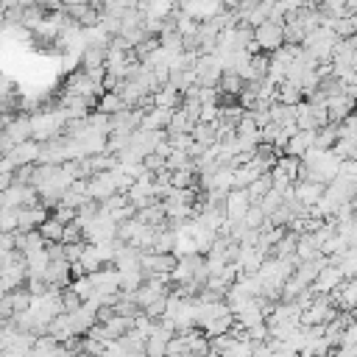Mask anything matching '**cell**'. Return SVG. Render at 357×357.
Here are the masks:
<instances>
[{
  "label": "cell",
  "mask_w": 357,
  "mask_h": 357,
  "mask_svg": "<svg viewBox=\"0 0 357 357\" xmlns=\"http://www.w3.org/2000/svg\"><path fill=\"white\" fill-rule=\"evenodd\" d=\"M28 117H31V139H37V142H45V139L56 137V134L61 131L64 120H67V115H64L61 106L53 109V112L39 109V112H34V115H28Z\"/></svg>",
  "instance_id": "cell-1"
},
{
  "label": "cell",
  "mask_w": 357,
  "mask_h": 357,
  "mask_svg": "<svg viewBox=\"0 0 357 357\" xmlns=\"http://www.w3.org/2000/svg\"><path fill=\"white\" fill-rule=\"evenodd\" d=\"M251 39H254V42L260 45V50H265V53H271V50H276L279 45H284V39H282V26H276V23H271V20L254 26V28H251Z\"/></svg>",
  "instance_id": "cell-2"
},
{
  "label": "cell",
  "mask_w": 357,
  "mask_h": 357,
  "mask_svg": "<svg viewBox=\"0 0 357 357\" xmlns=\"http://www.w3.org/2000/svg\"><path fill=\"white\" fill-rule=\"evenodd\" d=\"M42 282L48 288H67L70 284V262L61 257V260H48L45 271H42Z\"/></svg>",
  "instance_id": "cell-3"
},
{
  "label": "cell",
  "mask_w": 357,
  "mask_h": 357,
  "mask_svg": "<svg viewBox=\"0 0 357 357\" xmlns=\"http://www.w3.org/2000/svg\"><path fill=\"white\" fill-rule=\"evenodd\" d=\"M48 215H50V209H45L42 204L20 206V209H17V232H31V229H37Z\"/></svg>",
  "instance_id": "cell-4"
},
{
  "label": "cell",
  "mask_w": 357,
  "mask_h": 357,
  "mask_svg": "<svg viewBox=\"0 0 357 357\" xmlns=\"http://www.w3.org/2000/svg\"><path fill=\"white\" fill-rule=\"evenodd\" d=\"M171 335H173V332H171L168 327H162L160 321H154L151 332L146 335V354H148V357H162V354H165V343H168Z\"/></svg>",
  "instance_id": "cell-5"
},
{
  "label": "cell",
  "mask_w": 357,
  "mask_h": 357,
  "mask_svg": "<svg viewBox=\"0 0 357 357\" xmlns=\"http://www.w3.org/2000/svg\"><path fill=\"white\" fill-rule=\"evenodd\" d=\"M246 206H249V193L232 187V190L226 193V198H224V215H226L229 221H240L243 212H246Z\"/></svg>",
  "instance_id": "cell-6"
},
{
  "label": "cell",
  "mask_w": 357,
  "mask_h": 357,
  "mask_svg": "<svg viewBox=\"0 0 357 357\" xmlns=\"http://www.w3.org/2000/svg\"><path fill=\"white\" fill-rule=\"evenodd\" d=\"M37 154H39V142L37 139H23V142H15V146L6 151V157L17 165H26V162H37Z\"/></svg>",
  "instance_id": "cell-7"
},
{
  "label": "cell",
  "mask_w": 357,
  "mask_h": 357,
  "mask_svg": "<svg viewBox=\"0 0 357 357\" xmlns=\"http://www.w3.org/2000/svg\"><path fill=\"white\" fill-rule=\"evenodd\" d=\"M340 279H343L340 268H338V265H329V262H327V265H324V268H321V271L316 273V279L310 282V288H313L316 293H329V291L335 288V284H338Z\"/></svg>",
  "instance_id": "cell-8"
},
{
  "label": "cell",
  "mask_w": 357,
  "mask_h": 357,
  "mask_svg": "<svg viewBox=\"0 0 357 357\" xmlns=\"http://www.w3.org/2000/svg\"><path fill=\"white\" fill-rule=\"evenodd\" d=\"M324 106H327V117H329V123H340V120L354 109V101H351V98H346L343 93H338V95H329Z\"/></svg>",
  "instance_id": "cell-9"
},
{
  "label": "cell",
  "mask_w": 357,
  "mask_h": 357,
  "mask_svg": "<svg viewBox=\"0 0 357 357\" xmlns=\"http://www.w3.org/2000/svg\"><path fill=\"white\" fill-rule=\"evenodd\" d=\"M3 134L12 139V142H23V139H31V117L28 115H12V120L6 123Z\"/></svg>",
  "instance_id": "cell-10"
},
{
  "label": "cell",
  "mask_w": 357,
  "mask_h": 357,
  "mask_svg": "<svg viewBox=\"0 0 357 357\" xmlns=\"http://www.w3.org/2000/svg\"><path fill=\"white\" fill-rule=\"evenodd\" d=\"M268 115H271V123H279V126H291V123H296V104L271 101V104H268Z\"/></svg>",
  "instance_id": "cell-11"
},
{
  "label": "cell",
  "mask_w": 357,
  "mask_h": 357,
  "mask_svg": "<svg viewBox=\"0 0 357 357\" xmlns=\"http://www.w3.org/2000/svg\"><path fill=\"white\" fill-rule=\"evenodd\" d=\"M324 193V184L321 182H293V195L302 201V204H316L318 195Z\"/></svg>",
  "instance_id": "cell-12"
},
{
  "label": "cell",
  "mask_w": 357,
  "mask_h": 357,
  "mask_svg": "<svg viewBox=\"0 0 357 357\" xmlns=\"http://www.w3.org/2000/svg\"><path fill=\"white\" fill-rule=\"evenodd\" d=\"M182 104V93L173 87V84H162L157 93H154V106H165V109H176Z\"/></svg>",
  "instance_id": "cell-13"
},
{
  "label": "cell",
  "mask_w": 357,
  "mask_h": 357,
  "mask_svg": "<svg viewBox=\"0 0 357 357\" xmlns=\"http://www.w3.org/2000/svg\"><path fill=\"white\" fill-rule=\"evenodd\" d=\"M142 226H146V224H142L137 215H131V218H126V221H117V226H115V238L126 243V240L137 238V235L142 232Z\"/></svg>",
  "instance_id": "cell-14"
},
{
  "label": "cell",
  "mask_w": 357,
  "mask_h": 357,
  "mask_svg": "<svg viewBox=\"0 0 357 357\" xmlns=\"http://www.w3.org/2000/svg\"><path fill=\"white\" fill-rule=\"evenodd\" d=\"M232 321H235L232 313H221V316H215V318H209V321L201 327V332H204L206 338H212V335H224V332L232 327Z\"/></svg>",
  "instance_id": "cell-15"
},
{
  "label": "cell",
  "mask_w": 357,
  "mask_h": 357,
  "mask_svg": "<svg viewBox=\"0 0 357 357\" xmlns=\"http://www.w3.org/2000/svg\"><path fill=\"white\" fill-rule=\"evenodd\" d=\"M137 218H139L142 224H148V226L162 224V221H165V206H162V201H154V204H148V206L137 209Z\"/></svg>",
  "instance_id": "cell-16"
},
{
  "label": "cell",
  "mask_w": 357,
  "mask_h": 357,
  "mask_svg": "<svg viewBox=\"0 0 357 357\" xmlns=\"http://www.w3.org/2000/svg\"><path fill=\"white\" fill-rule=\"evenodd\" d=\"M276 101H282V104H299V101H305L302 87L293 84V81H282V84H276Z\"/></svg>",
  "instance_id": "cell-17"
},
{
  "label": "cell",
  "mask_w": 357,
  "mask_h": 357,
  "mask_svg": "<svg viewBox=\"0 0 357 357\" xmlns=\"http://www.w3.org/2000/svg\"><path fill=\"white\" fill-rule=\"evenodd\" d=\"M329 28L335 31V37H354L357 34V17L354 15H343V17H335L329 20Z\"/></svg>",
  "instance_id": "cell-18"
},
{
  "label": "cell",
  "mask_w": 357,
  "mask_h": 357,
  "mask_svg": "<svg viewBox=\"0 0 357 357\" xmlns=\"http://www.w3.org/2000/svg\"><path fill=\"white\" fill-rule=\"evenodd\" d=\"M104 59H106V48L90 45V48L81 50V67H84V70H98V67H104Z\"/></svg>",
  "instance_id": "cell-19"
},
{
  "label": "cell",
  "mask_w": 357,
  "mask_h": 357,
  "mask_svg": "<svg viewBox=\"0 0 357 357\" xmlns=\"http://www.w3.org/2000/svg\"><path fill=\"white\" fill-rule=\"evenodd\" d=\"M95 109H98V112H106V115H115V112L126 109V104L120 101V95H117V93L106 90V93H101V95H98V104H95Z\"/></svg>",
  "instance_id": "cell-20"
},
{
  "label": "cell",
  "mask_w": 357,
  "mask_h": 357,
  "mask_svg": "<svg viewBox=\"0 0 357 357\" xmlns=\"http://www.w3.org/2000/svg\"><path fill=\"white\" fill-rule=\"evenodd\" d=\"M268 190H271V173L265 171V173H260V176L246 187V193H249V204H257Z\"/></svg>",
  "instance_id": "cell-21"
},
{
  "label": "cell",
  "mask_w": 357,
  "mask_h": 357,
  "mask_svg": "<svg viewBox=\"0 0 357 357\" xmlns=\"http://www.w3.org/2000/svg\"><path fill=\"white\" fill-rule=\"evenodd\" d=\"M37 229H39V235H42L45 240H61V229H64V224H61L59 218L48 215V218H45V221H42Z\"/></svg>",
  "instance_id": "cell-22"
},
{
  "label": "cell",
  "mask_w": 357,
  "mask_h": 357,
  "mask_svg": "<svg viewBox=\"0 0 357 357\" xmlns=\"http://www.w3.org/2000/svg\"><path fill=\"white\" fill-rule=\"evenodd\" d=\"M332 151L340 157V160H357V139H351V137H338L335 139V146H332Z\"/></svg>",
  "instance_id": "cell-23"
},
{
  "label": "cell",
  "mask_w": 357,
  "mask_h": 357,
  "mask_svg": "<svg viewBox=\"0 0 357 357\" xmlns=\"http://www.w3.org/2000/svg\"><path fill=\"white\" fill-rule=\"evenodd\" d=\"M296 128H316V117H313V106L307 101L296 104Z\"/></svg>",
  "instance_id": "cell-24"
},
{
  "label": "cell",
  "mask_w": 357,
  "mask_h": 357,
  "mask_svg": "<svg viewBox=\"0 0 357 357\" xmlns=\"http://www.w3.org/2000/svg\"><path fill=\"white\" fill-rule=\"evenodd\" d=\"M249 67H251V79H265V73H268V53L265 50L251 53Z\"/></svg>",
  "instance_id": "cell-25"
},
{
  "label": "cell",
  "mask_w": 357,
  "mask_h": 357,
  "mask_svg": "<svg viewBox=\"0 0 357 357\" xmlns=\"http://www.w3.org/2000/svg\"><path fill=\"white\" fill-rule=\"evenodd\" d=\"M318 9H321V15H324V17H329V20L349 15V12H346V0H321Z\"/></svg>",
  "instance_id": "cell-26"
},
{
  "label": "cell",
  "mask_w": 357,
  "mask_h": 357,
  "mask_svg": "<svg viewBox=\"0 0 357 357\" xmlns=\"http://www.w3.org/2000/svg\"><path fill=\"white\" fill-rule=\"evenodd\" d=\"M240 221H243L249 229H260V226H262V221H265V212L260 209V204H249Z\"/></svg>",
  "instance_id": "cell-27"
},
{
  "label": "cell",
  "mask_w": 357,
  "mask_h": 357,
  "mask_svg": "<svg viewBox=\"0 0 357 357\" xmlns=\"http://www.w3.org/2000/svg\"><path fill=\"white\" fill-rule=\"evenodd\" d=\"M195 160H190L187 157V151H179V148H171V154L165 157V168L168 171H179V168H187V165H193Z\"/></svg>",
  "instance_id": "cell-28"
},
{
  "label": "cell",
  "mask_w": 357,
  "mask_h": 357,
  "mask_svg": "<svg viewBox=\"0 0 357 357\" xmlns=\"http://www.w3.org/2000/svg\"><path fill=\"white\" fill-rule=\"evenodd\" d=\"M17 209L20 206H0V232L17 229Z\"/></svg>",
  "instance_id": "cell-29"
},
{
  "label": "cell",
  "mask_w": 357,
  "mask_h": 357,
  "mask_svg": "<svg viewBox=\"0 0 357 357\" xmlns=\"http://www.w3.org/2000/svg\"><path fill=\"white\" fill-rule=\"evenodd\" d=\"M76 240H84V232H81V224L73 218V221H67L64 229H61V243H76Z\"/></svg>",
  "instance_id": "cell-30"
},
{
  "label": "cell",
  "mask_w": 357,
  "mask_h": 357,
  "mask_svg": "<svg viewBox=\"0 0 357 357\" xmlns=\"http://www.w3.org/2000/svg\"><path fill=\"white\" fill-rule=\"evenodd\" d=\"M257 204H260V209L265 212V215H271V212H273V209H276V206L282 204V193L271 187V190H268V193H265V195H262V198H260Z\"/></svg>",
  "instance_id": "cell-31"
},
{
  "label": "cell",
  "mask_w": 357,
  "mask_h": 357,
  "mask_svg": "<svg viewBox=\"0 0 357 357\" xmlns=\"http://www.w3.org/2000/svg\"><path fill=\"white\" fill-rule=\"evenodd\" d=\"M165 305H168V293L165 296H157L154 302H148L146 307H142V313H146L148 318H154V321H160L165 316Z\"/></svg>",
  "instance_id": "cell-32"
},
{
  "label": "cell",
  "mask_w": 357,
  "mask_h": 357,
  "mask_svg": "<svg viewBox=\"0 0 357 357\" xmlns=\"http://www.w3.org/2000/svg\"><path fill=\"white\" fill-rule=\"evenodd\" d=\"M226 357H251V346L249 340H232L226 349H224Z\"/></svg>",
  "instance_id": "cell-33"
},
{
  "label": "cell",
  "mask_w": 357,
  "mask_h": 357,
  "mask_svg": "<svg viewBox=\"0 0 357 357\" xmlns=\"http://www.w3.org/2000/svg\"><path fill=\"white\" fill-rule=\"evenodd\" d=\"M34 165H37V162H26V165H17V168H15V184H31V173H34Z\"/></svg>",
  "instance_id": "cell-34"
},
{
  "label": "cell",
  "mask_w": 357,
  "mask_h": 357,
  "mask_svg": "<svg viewBox=\"0 0 357 357\" xmlns=\"http://www.w3.org/2000/svg\"><path fill=\"white\" fill-rule=\"evenodd\" d=\"M215 117H218V104H215V101H206V104H201V106H198V120L212 123Z\"/></svg>",
  "instance_id": "cell-35"
},
{
  "label": "cell",
  "mask_w": 357,
  "mask_h": 357,
  "mask_svg": "<svg viewBox=\"0 0 357 357\" xmlns=\"http://www.w3.org/2000/svg\"><path fill=\"white\" fill-rule=\"evenodd\" d=\"M84 246H87V240H76V243H64V260H67V262H73V260H79V257H81V251H84Z\"/></svg>",
  "instance_id": "cell-36"
},
{
  "label": "cell",
  "mask_w": 357,
  "mask_h": 357,
  "mask_svg": "<svg viewBox=\"0 0 357 357\" xmlns=\"http://www.w3.org/2000/svg\"><path fill=\"white\" fill-rule=\"evenodd\" d=\"M335 176H349V179H357V160H340L338 162V173Z\"/></svg>",
  "instance_id": "cell-37"
},
{
  "label": "cell",
  "mask_w": 357,
  "mask_h": 357,
  "mask_svg": "<svg viewBox=\"0 0 357 357\" xmlns=\"http://www.w3.org/2000/svg\"><path fill=\"white\" fill-rule=\"evenodd\" d=\"M246 335H249V340H268V324H265V321H260V324L249 327V329H246Z\"/></svg>",
  "instance_id": "cell-38"
},
{
  "label": "cell",
  "mask_w": 357,
  "mask_h": 357,
  "mask_svg": "<svg viewBox=\"0 0 357 357\" xmlns=\"http://www.w3.org/2000/svg\"><path fill=\"white\" fill-rule=\"evenodd\" d=\"M249 346H251V357H273L268 340H249Z\"/></svg>",
  "instance_id": "cell-39"
},
{
  "label": "cell",
  "mask_w": 357,
  "mask_h": 357,
  "mask_svg": "<svg viewBox=\"0 0 357 357\" xmlns=\"http://www.w3.org/2000/svg\"><path fill=\"white\" fill-rule=\"evenodd\" d=\"M15 184V171H3L0 173V193H3L6 187H12Z\"/></svg>",
  "instance_id": "cell-40"
},
{
  "label": "cell",
  "mask_w": 357,
  "mask_h": 357,
  "mask_svg": "<svg viewBox=\"0 0 357 357\" xmlns=\"http://www.w3.org/2000/svg\"><path fill=\"white\" fill-rule=\"evenodd\" d=\"M34 3H37V0H17V6H20V9H26V6H34Z\"/></svg>",
  "instance_id": "cell-41"
}]
</instances>
